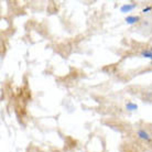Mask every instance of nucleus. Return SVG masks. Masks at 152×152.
<instances>
[{
  "label": "nucleus",
  "mask_w": 152,
  "mask_h": 152,
  "mask_svg": "<svg viewBox=\"0 0 152 152\" xmlns=\"http://www.w3.org/2000/svg\"><path fill=\"white\" fill-rule=\"evenodd\" d=\"M126 109L129 110V111H135V110L138 109V105H137V104H133V102H131V101H129V102H127L126 104Z\"/></svg>",
  "instance_id": "obj_4"
},
{
  "label": "nucleus",
  "mask_w": 152,
  "mask_h": 152,
  "mask_svg": "<svg viewBox=\"0 0 152 152\" xmlns=\"http://www.w3.org/2000/svg\"><path fill=\"white\" fill-rule=\"evenodd\" d=\"M135 8V5H133V3H130V5H122V6L120 7V11H121L122 13H128V12L132 11Z\"/></svg>",
  "instance_id": "obj_1"
},
{
  "label": "nucleus",
  "mask_w": 152,
  "mask_h": 152,
  "mask_svg": "<svg viewBox=\"0 0 152 152\" xmlns=\"http://www.w3.org/2000/svg\"><path fill=\"white\" fill-rule=\"evenodd\" d=\"M139 20H140V18L138 16H127L125 19V21L128 24H135L137 22H139Z\"/></svg>",
  "instance_id": "obj_3"
},
{
  "label": "nucleus",
  "mask_w": 152,
  "mask_h": 152,
  "mask_svg": "<svg viewBox=\"0 0 152 152\" xmlns=\"http://www.w3.org/2000/svg\"><path fill=\"white\" fill-rule=\"evenodd\" d=\"M141 55H142L143 57H147V59H152V51H150V50H144V51H142Z\"/></svg>",
  "instance_id": "obj_5"
},
{
  "label": "nucleus",
  "mask_w": 152,
  "mask_h": 152,
  "mask_svg": "<svg viewBox=\"0 0 152 152\" xmlns=\"http://www.w3.org/2000/svg\"><path fill=\"white\" fill-rule=\"evenodd\" d=\"M151 10H152L151 6H148V7H145V8L142 9V12H143V13H148V12H149V11H151Z\"/></svg>",
  "instance_id": "obj_6"
},
{
  "label": "nucleus",
  "mask_w": 152,
  "mask_h": 152,
  "mask_svg": "<svg viewBox=\"0 0 152 152\" xmlns=\"http://www.w3.org/2000/svg\"><path fill=\"white\" fill-rule=\"evenodd\" d=\"M138 137L140 138V139H142V140H145V141H150L151 140V137L148 135V132L147 131H144L142 129H140V130H138Z\"/></svg>",
  "instance_id": "obj_2"
}]
</instances>
